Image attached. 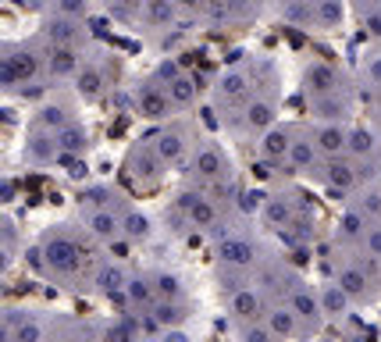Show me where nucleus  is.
Returning a JSON list of instances; mask_svg holds the SVG:
<instances>
[{"label": "nucleus", "instance_id": "f257e3e1", "mask_svg": "<svg viewBox=\"0 0 381 342\" xmlns=\"http://www.w3.org/2000/svg\"><path fill=\"white\" fill-rule=\"evenodd\" d=\"M189 175L200 182V189L207 196H232V164L225 157V150L214 139H200L193 143V157H189Z\"/></svg>", "mask_w": 381, "mask_h": 342}, {"label": "nucleus", "instance_id": "f03ea898", "mask_svg": "<svg viewBox=\"0 0 381 342\" xmlns=\"http://www.w3.org/2000/svg\"><path fill=\"white\" fill-rule=\"evenodd\" d=\"M43 260H46V274L58 278V281H72V278H82L86 274V264H89V253L79 246L75 236L68 232H50L43 243Z\"/></svg>", "mask_w": 381, "mask_h": 342}, {"label": "nucleus", "instance_id": "7ed1b4c3", "mask_svg": "<svg viewBox=\"0 0 381 342\" xmlns=\"http://www.w3.org/2000/svg\"><path fill=\"white\" fill-rule=\"evenodd\" d=\"M164 160L157 157V150H153V143L146 139V143H136L132 150H129V157H125V171H129V179L139 186V189H153V186H160V179H164Z\"/></svg>", "mask_w": 381, "mask_h": 342}, {"label": "nucleus", "instance_id": "20e7f679", "mask_svg": "<svg viewBox=\"0 0 381 342\" xmlns=\"http://www.w3.org/2000/svg\"><path fill=\"white\" fill-rule=\"evenodd\" d=\"M175 207L193 228H217L221 224V214H217V207H214V196H207L203 189H182Z\"/></svg>", "mask_w": 381, "mask_h": 342}, {"label": "nucleus", "instance_id": "39448f33", "mask_svg": "<svg viewBox=\"0 0 381 342\" xmlns=\"http://www.w3.org/2000/svg\"><path fill=\"white\" fill-rule=\"evenodd\" d=\"M250 93H253V86H250V75H246V72H225V75H221V82H217L214 96H217V107L225 110V125L232 122V110H235V107H250V103H253Z\"/></svg>", "mask_w": 381, "mask_h": 342}, {"label": "nucleus", "instance_id": "423d86ee", "mask_svg": "<svg viewBox=\"0 0 381 342\" xmlns=\"http://www.w3.org/2000/svg\"><path fill=\"white\" fill-rule=\"evenodd\" d=\"M264 324L271 328V335L275 338H282V342H289V338H299V335H306L314 324H306L289 303H278V307H267V317H264Z\"/></svg>", "mask_w": 381, "mask_h": 342}, {"label": "nucleus", "instance_id": "0eeeda50", "mask_svg": "<svg viewBox=\"0 0 381 342\" xmlns=\"http://www.w3.org/2000/svg\"><path fill=\"white\" fill-rule=\"evenodd\" d=\"M86 232L93 239H100L103 246H115L125 239V228H122V214L115 210H89L86 214Z\"/></svg>", "mask_w": 381, "mask_h": 342}, {"label": "nucleus", "instance_id": "6e6552de", "mask_svg": "<svg viewBox=\"0 0 381 342\" xmlns=\"http://www.w3.org/2000/svg\"><path fill=\"white\" fill-rule=\"evenodd\" d=\"M314 146H317V153H321L324 160L346 157V153H349V129H342V122H339V125L321 122V125L314 129Z\"/></svg>", "mask_w": 381, "mask_h": 342}, {"label": "nucleus", "instance_id": "1a4fd4ad", "mask_svg": "<svg viewBox=\"0 0 381 342\" xmlns=\"http://www.w3.org/2000/svg\"><path fill=\"white\" fill-rule=\"evenodd\" d=\"M150 143H153L157 157L164 160L168 167H172V164H186V157H193L189 139H186V132H182V129H160Z\"/></svg>", "mask_w": 381, "mask_h": 342}, {"label": "nucleus", "instance_id": "9d476101", "mask_svg": "<svg viewBox=\"0 0 381 342\" xmlns=\"http://www.w3.org/2000/svg\"><path fill=\"white\" fill-rule=\"evenodd\" d=\"M0 75H4V86H18L39 75V61L29 50H8L4 65H0Z\"/></svg>", "mask_w": 381, "mask_h": 342}, {"label": "nucleus", "instance_id": "9b49d317", "mask_svg": "<svg viewBox=\"0 0 381 342\" xmlns=\"http://www.w3.org/2000/svg\"><path fill=\"white\" fill-rule=\"evenodd\" d=\"M306 93H310V100L314 96H342V75H339V68H332V65H310L306 68Z\"/></svg>", "mask_w": 381, "mask_h": 342}, {"label": "nucleus", "instance_id": "f8f14e48", "mask_svg": "<svg viewBox=\"0 0 381 342\" xmlns=\"http://www.w3.org/2000/svg\"><path fill=\"white\" fill-rule=\"evenodd\" d=\"M136 107H139L143 118L160 122V118H168V114H172V96L160 89L157 82H146V86H139V93H136Z\"/></svg>", "mask_w": 381, "mask_h": 342}, {"label": "nucleus", "instance_id": "ddd939ff", "mask_svg": "<svg viewBox=\"0 0 381 342\" xmlns=\"http://www.w3.org/2000/svg\"><path fill=\"white\" fill-rule=\"evenodd\" d=\"M4 338L8 342H43V324L29 317L25 310H8L4 317Z\"/></svg>", "mask_w": 381, "mask_h": 342}, {"label": "nucleus", "instance_id": "4468645a", "mask_svg": "<svg viewBox=\"0 0 381 342\" xmlns=\"http://www.w3.org/2000/svg\"><path fill=\"white\" fill-rule=\"evenodd\" d=\"M335 285H339V289H342L349 300H367V293H370V274H367L363 264L346 260V264H339V278H335Z\"/></svg>", "mask_w": 381, "mask_h": 342}, {"label": "nucleus", "instance_id": "2eb2a0df", "mask_svg": "<svg viewBox=\"0 0 381 342\" xmlns=\"http://www.w3.org/2000/svg\"><path fill=\"white\" fill-rule=\"evenodd\" d=\"M217 257H221V264H228V267H246L250 271L257 264V246L243 236H228V239H221V246H217Z\"/></svg>", "mask_w": 381, "mask_h": 342}, {"label": "nucleus", "instance_id": "dca6fc26", "mask_svg": "<svg viewBox=\"0 0 381 342\" xmlns=\"http://www.w3.org/2000/svg\"><path fill=\"white\" fill-rule=\"evenodd\" d=\"M93 285L103 293V296H118V300H125V289H129V274L115 264V260H107V264H100L96 271H93Z\"/></svg>", "mask_w": 381, "mask_h": 342}, {"label": "nucleus", "instance_id": "f3484780", "mask_svg": "<svg viewBox=\"0 0 381 342\" xmlns=\"http://www.w3.org/2000/svg\"><path fill=\"white\" fill-rule=\"evenodd\" d=\"M232 317L243 321V324H260L267 317V307H264V296L257 289H243L232 296Z\"/></svg>", "mask_w": 381, "mask_h": 342}, {"label": "nucleus", "instance_id": "a211bd4d", "mask_svg": "<svg viewBox=\"0 0 381 342\" xmlns=\"http://www.w3.org/2000/svg\"><path fill=\"white\" fill-rule=\"evenodd\" d=\"M289 150H292V132L289 129H271L260 139V157L267 164H289Z\"/></svg>", "mask_w": 381, "mask_h": 342}, {"label": "nucleus", "instance_id": "6ab92c4d", "mask_svg": "<svg viewBox=\"0 0 381 342\" xmlns=\"http://www.w3.org/2000/svg\"><path fill=\"white\" fill-rule=\"evenodd\" d=\"M46 68H50L53 79H68V75H79L82 72V57L75 53V46H50Z\"/></svg>", "mask_w": 381, "mask_h": 342}, {"label": "nucleus", "instance_id": "aec40b11", "mask_svg": "<svg viewBox=\"0 0 381 342\" xmlns=\"http://www.w3.org/2000/svg\"><path fill=\"white\" fill-rule=\"evenodd\" d=\"M289 307H292V310H296V314H299L306 324H314V328L321 324V314H324V307H321V300H317V296L306 289L303 281H299L296 289L289 293Z\"/></svg>", "mask_w": 381, "mask_h": 342}, {"label": "nucleus", "instance_id": "412c9836", "mask_svg": "<svg viewBox=\"0 0 381 342\" xmlns=\"http://www.w3.org/2000/svg\"><path fill=\"white\" fill-rule=\"evenodd\" d=\"M68 125H75L72 122V107L68 103H46V107H39V114H36V129H43V132H65Z\"/></svg>", "mask_w": 381, "mask_h": 342}, {"label": "nucleus", "instance_id": "4be33fe9", "mask_svg": "<svg viewBox=\"0 0 381 342\" xmlns=\"http://www.w3.org/2000/svg\"><path fill=\"white\" fill-rule=\"evenodd\" d=\"M243 125L250 132H271V129H275V103H271V100H253L243 110Z\"/></svg>", "mask_w": 381, "mask_h": 342}, {"label": "nucleus", "instance_id": "5701e85b", "mask_svg": "<svg viewBox=\"0 0 381 342\" xmlns=\"http://www.w3.org/2000/svg\"><path fill=\"white\" fill-rule=\"evenodd\" d=\"M61 150H58V136L53 132H43V129H36L32 136H29V146H25V157L32 160V164H50L53 157H58Z\"/></svg>", "mask_w": 381, "mask_h": 342}, {"label": "nucleus", "instance_id": "b1692460", "mask_svg": "<svg viewBox=\"0 0 381 342\" xmlns=\"http://www.w3.org/2000/svg\"><path fill=\"white\" fill-rule=\"evenodd\" d=\"M317 160H321V153H317V146H314V136H303V139H296V136H292L289 167H292V171H314V167H317Z\"/></svg>", "mask_w": 381, "mask_h": 342}, {"label": "nucleus", "instance_id": "393cba45", "mask_svg": "<svg viewBox=\"0 0 381 342\" xmlns=\"http://www.w3.org/2000/svg\"><path fill=\"white\" fill-rule=\"evenodd\" d=\"M46 36H50L53 46H75L82 32H79V22H75V18L58 15V18H50V22H46Z\"/></svg>", "mask_w": 381, "mask_h": 342}, {"label": "nucleus", "instance_id": "a878e982", "mask_svg": "<svg viewBox=\"0 0 381 342\" xmlns=\"http://www.w3.org/2000/svg\"><path fill=\"white\" fill-rule=\"evenodd\" d=\"M75 89H79V96H82L86 103L100 100V96H103V75H100V68L86 65V68L75 75Z\"/></svg>", "mask_w": 381, "mask_h": 342}, {"label": "nucleus", "instance_id": "bb28decb", "mask_svg": "<svg viewBox=\"0 0 381 342\" xmlns=\"http://www.w3.org/2000/svg\"><path fill=\"white\" fill-rule=\"evenodd\" d=\"M310 110L317 114V118H324L328 125H339V118H346V100L342 96H314Z\"/></svg>", "mask_w": 381, "mask_h": 342}, {"label": "nucleus", "instance_id": "cd10ccee", "mask_svg": "<svg viewBox=\"0 0 381 342\" xmlns=\"http://www.w3.org/2000/svg\"><path fill=\"white\" fill-rule=\"evenodd\" d=\"M125 300L132 303V307H146V310H153V303H157V293H153V281L150 278H129V289H125Z\"/></svg>", "mask_w": 381, "mask_h": 342}, {"label": "nucleus", "instance_id": "c85d7f7f", "mask_svg": "<svg viewBox=\"0 0 381 342\" xmlns=\"http://www.w3.org/2000/svg\"><path fill=\"white\" fill-rule=\"evenodd\" d=\"M175 11H179L175 0H146V4H143V18L150 25H172L175 22Z\"/></svg>", "mask_w": 381, "mask_h": 342}, {"label": "nucleus", "instance_id": "c756f323", "mask_svg": "<svg viewBox=\"0 0 381 342\" xmlns=\"http://www.w3.org/2000/svg\"><path fill=\"white\" fill-rule=\"evenodd\" d=\"M150 281H153V293H157V300H168V303H182V281H179L175 274L160 271V274H153Z\"/></svg>", "mask_w": 381, "mask_h": 342}, {"label": "nucleus", "instance_id": "7c9ffc66", "mask_svg": "<svg viewBox=\"0 0 381 342\" xmlns=\"http://www.w3.org/2000/svg\"><path fill=\"white\" fill-rule=\"evenodd\" d=\"M122 228H125V239L129 243H143L150 236V217L139 210H125L122 214Z\"/></svg>", "mask_w": 381, "mask_h": 342}, {"label": "nucleus", "instance_id": "2f4dec72", "mask_svg": "<svg viewBox=\"0 0 381 342\" xmlns=\"http://www.w3.org/2000/svg\"><path fill=\"white\" fill-rule=\"evenodd\" d=\"M353 160H374V136L367 129H349V153Z\"/></svg>", "mask_w": 381, "mask_h": 342}, {"label": "nucleus", "instance_id": "473e14b6", "mask_svg": "<svg viewBox=\"0 0 381 342\" xmlns=\"http://www.w3.org/2000/svg\"><path fill=\"white\" fill-rule=\"evenodd\" d=\"M164 93L172 96V107H189V103L196 100V79L182 75V79H175V82L164 89Z\"/></svg>", "mask_w": 381, "mask_h": 342}, {"label": "nucleus", "instance_id": "72a5a7b5", "mask_svg": "<svg viewBox=\"0 0 381 342\" xmlns=\"http://www.w3.org/2000/svg\"><path fill=\"white\" fill-rule=\"evenodd\" d=\"M86 143H89V136H86L82 125H68L65 132H58V150L61 153H82Z\"/></svg>", "mask_w": 381, "mask_h": 342}, {"label": "nucleus", "instance_id": "f704fd0d", "mask_svg": "<svg viewBox=\"0 0 381 342\" xmlns=\"http://www.w3.org/2000/svg\"><path fill=\"white\" fill-rule=\"evenodd\" d=\"M321 307H324V314H346L349 296L339 289V285H324L321 289Z\"/></svg>", "mask_w": 381, "mask_h": 342}, {"label": "nucleus", "instance_id": "c9c22d12", "mask_svg": "<svg viewBox=\"0 0 381 342\" xmlns=\"http://www.w3.org/2000/svg\"><path fill=\"white\" fill-rule=\"evenodd\" d=\"M314 15H317L321 25H328V29L339 25V22H342V0H317Z\"/></svg>", "mask_w": 381, "mask_h": 342}, {"label": "nucleus", "instance_id": "e433bc0d", "mask_svg": "<svg viewBox=\"0 0 381 342\" xmlns=\"http://www.w3.org/2000/svg\"><path fill=\"white\" fill-rule=\"evenodd\" d=\"M150 314H153V321H157V324L172 328V324H175V321L182 317V303H168V300H157Z\"/></svg>", "mask_w": 381, "mask_h": 342}, {"label": "nucleus", "instance_id": "4c0bfd02", "mask_svg": "<svg viewBox=\"0 0 381 342\" xmlns=\"http://www.w3.org/2000/svg\"><path fill=\"white\" fill-rule=\"evenodd\" d=\"M175 79H182V68H179L175 61H160V65H157V72H153V82H157L160 89H168Z\"/></svg>", "mask_w": 381, "mask_h": 342}, {"label": "nucleus", "instance_id": "58836bf2", "mask_svg": "<svg viewBox=\"0 0 381 342\" xmlns=\"http://www.w3.org/2000/svg\"><path fill=\"white\" fill-rule=\"evenodd\" d=\"M243 342H278V338L271 335V328L260 321V324H246L243 328Z\"/></svg>", "mask_w": 381, "mask_h": 342}, {"label": "nucleus", "instance_id": "ea45409f", "mask_svg": "<svg viewBox=\"0 0 381 342\" xmlns=\"http://www.w3.org/2000/svg\"><path fill=\"white\" fill-rule=\"evenodd\" d=\"M86 8H89V0H58V15L65 18H79L86 15Z\"/></svg>", "mask_w": 381, "mask_h": 342}, {"label": "nucleus", "instance_id": "a19ab883", "mask_svg": "<svg viewBox=\"0 0 381 342\" xmlns=\"http://www.w3.org/2000/svg\"><path fill=\"white\" fill-rule=\"evenodd\" d=\"M367 79L374 86H381V57H370V61H367Z\"/></svg>", "mask_w": 381, "mask_h": 342}, {"label": "nucleus", "instance_id": "79ce46f5", "mask_svg": "<svg viewBox=\"0 0 381 342\" xmlns=\"http://www.w3.org/2000/svg\"><path fill=\"white\" fill-rule=\"evenodd\" d=\"M367 32L374 39H381V15H367Z\"/></svg>", "mask_w": 381, "mask_h": 342}, {"label": "nucleus", "instance_id": "37998d69", "mask_svg": "<svg viewBox=\"0 0 381 342\" xmlns=\"http://www.w3.org/2000/svg\"><path fill=\"white\" fill-rule=\"evenodd\" d=\"M143 4H146V0H118V8H115V11H118V15H129L132 8H143Z\"/></svg>", "mask_w": 381, "mask_h": 342}, {"label": "nucleus", "instance_id": "c03bdc74", "mask_svg": "<svg viewBox=\"0 0 381 342\" xmlns=\"http://www.w3.org/2000/svg\"><path fill=\"white\" fill-rule=\"evenodd\" d=\"M175 4H179L182 11H196V8L203 4V0H175Z\"/></svg>", "mask_w": 381, "mask_h": 342}, {"label": "nucleus", "instance_id": "a18cd8bd", "mask_svg": "<svg viewBox=\"0 0 381 342\" xmlns=\"http://www.w3.org/2000/svg\"><path fill=\"white\" fill-rule=\"evenodd\" d=\"M160 342H189V338H186L182 331H168V335H164V338H160Z\"/></svg>", "mask_w": 381, "mask_h": 342}, {"label": "nucleus", "instance_id": "49530a36", "mask_svg": "<svg viewBox=\"0 0 381 342\" xmlns=\"http://www.w3.org/2000/svg\"><path fill=\"white\" fill-rule=\"evenodd\" d=\"M377 171H381V160H377Z\"/></svg>", "mask_w": 381, "mask_h": 342}, {"label": "nucleus", "instance_id": "de8ad7c7", "mask_svg": "<svg viewBox=\"0 0 381 342\" xmlns=\"http://www.w3.org/2000/svg\"><path fill=\"white\" fill-rule=\"evenodd\" d=\"M36 4H39V0H36Z\"/></svg>", "mask_w": 381, "mask_h": 342}]
</instances>
